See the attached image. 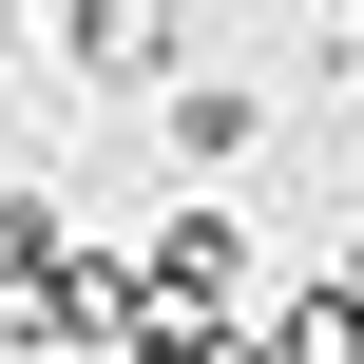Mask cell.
Segmentation results:
<instances>
[{
	"instance_id": "cell-1",
	"label": "cell",
	"mask_w": 364,
	"mask_h": 364,
	"mask_svg": "<svg viewBox=\"0 0 364 364\" xmlns=\"http://www.w3.org/2000/svg\"><path fill=\"white\" fill-rule=\"evenodd\" d=\"M192 19H77V77H173Z\"/></svg>"
},
{
	"instance_id": "cell-2",
	"label": "cell",
	"mask_w": 364,
	"mask_h": 364,
	"mask_svg": "<svg viewBox=\"0 0 364 364\" xmlns=\"http://www.w3.org/2000/svg\"><path fill=\"white\" fill-rule=\"evenodd\" d=\"M154 288H192V307H211V288H230V230H211V211H173V230H154Z\"/></svg>"
}]
</instances>
